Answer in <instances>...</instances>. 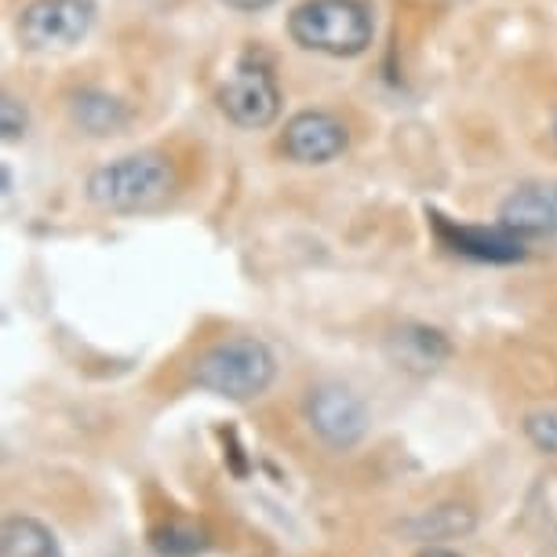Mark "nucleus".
<instances>
[{
  "label": "nucleus",
  "mask_w": 557,
  "mask_h": 557,
  "mask_svg": "<svg viewBox=\"0 0 557 557\" xmlns=\"http://www.w3.org/2000/svg\"><path fill=\"white\" fill-rule=\"evenodd\" d=\"M277 380V357L262 339L230 335L194 361V383L226 401H256Z\"/></svg>",
  "instance_id": "nucleus-2"
},
{
  "label": "nucleus",
  "mask_w": 557,
  "mask_h": 557,
  "mask_svg": "<svg viewBox=\"0 0 557 557\" xmlns=\"http://www.w3.org/2000/svg\"><path fill=\"white\" fill-rule=\"evenodd\" d=\"M150 546L161 557H197L205 554L208 540L194 524H161V529L150 532Z\"/></svg>",
  "instance_id": "nucleus-14"
},
{
  "label": "nucleus",
  "mask_w": 557,
  "mask_h": 557,
  "mask_svg": "<svg viewBox=\"0 0 557 557\" xmlns=\"http://www.w3.org/2000/svg\"><path fill=\"white\" fill-rule=\"evenodd\" d=\"M499 226L513 237L557 234V186H521L499 208Z\"/></svg>",
  "instance_id": "nucleus-9"
},
{
  "label": "nucleus",
  "mask_w": 557,
  "mask_h": 557,
  "mask_svg": "<svg viewBox=\"0 0 557 557\" xmlns=\"http://www.w3.org/2000/svg\"><path fill=\"white\" fill-rule=\"evenodd\" d=\"M391 364H397L408 375H434L448 364L451 357V343L445 339V332L430 329V324H397V329L386 335L383 343Z\"/></svg>",
  "instance_id": "nucleus-8"
},
{
  "label": "nucleus",
  "mask_w": 557,
  "mask_h": 557,
  "mask_svg": "<svg viewBox=\"0 0 557 557\" xmlns=\"http://www.w3.org/2000/svg\"><path fill=\"white\" fill-rule=\"evenodd\" d=\"M307 423L318 434L324 445L335 451H346L354 445H361L368 426H372V416H368V405L357 397L350 386L343 383H321L307 394Z\"/></svg>",
  "instance_id": "nucleus-6"
},
{
  "label": "nucleus",
  "mask_w": 557,
  "mask_h": 557,
  "mask_svg": "<svg viewBox=\"0 0 557 557\" xmlns=\"http://www.w3.org/2000/svg\"><path fill=\"white\" fill-rule=\"evenodd\" d=\"M175 186V172L172 161L153 150L143 153H124L117 161L96 168L88 175V201L102 208V212H117V215H132V212H150V208L164 205L168 194Z\"/></svg>",
  "instance_id": "nucleus-1"
},
{
  "label": "nucleus",
  "mask_w": 557,
  "mask_h": 557,
  "mask_svg": "<svg viewBox=\"0 0 557 557\" xmlns=\"http://www.w3.org/2000/svg\"><path fill=\"white\" fill-rule=\"evenodd\" d=\"M215 99H219V110L226 113V121H234L237 128H248V132L270 128L281 113L277 77H273L267 62H259V59H240L237 66L226 73V81L219 84Z\"/></svg>",
  "instance_id": "nucleus-4"
},
{
  "label": "nucleus",
  "mask_w": 557,
  "mask_h": 557,
  "mask_svg": "<svg viewBox=\"0 0 557 557\" xmlns=\"http://www.w3.org/2000/svg\"><path fill=\"white\" fill-rule=\"evenodd\" d=\"M346 143H350V135H346L343 121L332 117V113L324 110H302L296 113L288 124H285V135H281V150L292 164H329L335 161Z\"/></svg>",
  "instance_id": "nucleus-7"
},
{
  "label": "nucleus",
  "mask_w": 557,
  "mask_h": 557,
  "mask_svg": "<svg viewBox=\"0 0 557 557\" xmlns=\"http://www.w3.org/2000/svg\"><path fill=\"white\" fill-rule=\"evenodd\" d=\"M288 34L318 55L354 59L368 51L375 26L361 0H307L288 15Z\"/></svg>",
  "instance_id": "nucleus-3"
},
{
  "label": "nucleus",
  "mask_w": 557,
  "mask_h": 557,
  "mask_svg": "<svg viewBox=\"0 0 557 557\" xmlns=\"http://www.w3.org/2000/svg\"><path fill=\"white\" fill-rule=\"evenodd\" d=\"M66 110H70V121L77 124L84 135H91V139H110V135H121L124 128H128V121H132L128 107H124L117 96L99 91V88L73 91Z\"/></svg>",
  "instance_id": "nucleus-10"
},
{
  "label": "nucleus",
  "mask_w": 557,
  "mask_h": 557,
  "mask_svg": "<svg viewBox=\"0 0 557 557\" xmlns=\"http://www.w3.org/2000/svg\"><path fill=\"white\" fill-rule=\"evenodd\" d=\"M474 510L462 507V503H441V507L419 510L416 518H408L401 524V532L408 540L430 543V540H456V535H470L474 532Z\"/></svg>",
  "instance_id": "nucleus-12"
},
{
  "label": "nucleus",
  "mask_w": 557,
  "mask_h": 557,
  "mask_svg": "<svg viewBox=\"0 0 557 557\" xmlns=\"http://www.w3.org/2000/svg\"><path fill=\"white\" fill-rule=\"evenodd\" d=\"M554 139H557V121H554Z\"/></svg>",
  "instance_id": "nucleus-19"
},
{
  "label": "nucleus",
  "mask_w": 557,
  "mask_h": 557,
  "mask_svg": "<svg viewBox=\"0 0 557 557\" xmlns=\"http://www.w3.org/2000/svg\"><path fill=\"white\" fill-rule=\"evenodd\" d=\"M29 128V117H26V107L18 102L15 96H4V102H0V132H4L8 143L23 139Z\"/></svg>",
  "instance_id": "nucleus-16"
},
{
  "label": "nucleus",
  "mask_w": 557,
  "mask_h": 557,
  "mask_svg": "<svg viewBox=\"0 0 557 557\" xmlns=\"http://www.w3.org/2000/svg\"><path fill=\"white\" fill-rule=\"evenodd\" d=\"M0 554L4 557H62L55 532L37 518H12L0 532Z\"/></svg>",
  "instance_id": "nucleus-13"
},
{
  "label": "nucleus",
  "mask_w": 557,
  "mask_h": 557,
  "mask_svg": "<svg viewBox=\"0 0 557 557\" xmlns=\"http://www.w3.org/2000/svg\"><path fill=\"white\" fill-rule=\"evenodd\" d=\"M226 8H234V12H267L273 8L277 0H223Z\"/></svg>",
  "instance_id": "nucleus-17"
},
{
  "label": "nucleus",
  "mask_w": 557,
  "mask_h": 557,
  "mask_svg": "<svg viewBox=\"0 0 557 557\" xmlns=\"http://www.w3.org/2000/svg\"><path fill=\"white\" fill-rule=\"evenodd\" d=\"M437 230L451 248L462 251V256H470V259H481V262H518V259H524L521 237H513L510 230H503V226L488 230V226L437 223Z\"/></svg>",
  "instance_id": "nucleus-11"
},
{
  "label": "nucleus",
  "mask_w": 557,
  "mask_h": 557,
  "mask_svg": "<svg viewBox=\"0 0 557 557\" xmlns=\"http://www.w3.org/2000/svg\"><path fill=\"white\" fill-rule=\"evenodd\" d=\"M419 557H459L456 550H441V546H430V550H423Z\"/></svg>",
  "instance_id": "nucleus-18"
},
{
  "label": "nucleus",
  "mask_w": 557,
  "mask_h": 557,
  "mask_svg": "<svg viewBox=\"0 0 557 557\" xmlns=\"http://www.w3.org/2000/svg\"><path fill=\"white\" fill-rule=\"evenodd\" d=\"M96 26L91 0H29L18 12V40L29 51L77 48Z\"/></svg>",
  "instance_id": "nucleus-5"
},
{
  "label": "nucleus",
  "mask_w": 557,
  "mask_h": 557,
  "mask_svg": "<svg viewBox=\"0 0 557 557\" xmlns=\"http://www.w3.org/2000/svg\"><path fill=\"white\" fill-rule=\"evenodd\" d=\"M524 437L546 456H557V408H543V412L524 416Z\"/></svg>",
  "instance_id": "nucleus-15"
}]
</instances>
